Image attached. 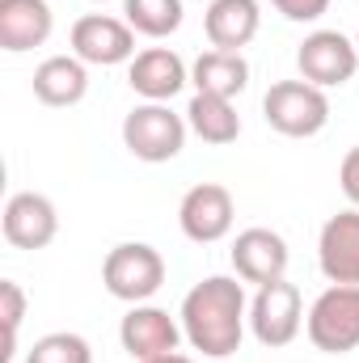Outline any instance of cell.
<instances>
[{
	"label": "cell",
	"instance_id": "obj_1",
	"mask_svg": "<svg viewBox=\"0 0 359 363\" xmlns=\"http://www.w3.org/2000/svg\"><path fill=\"white\" fill-rule=\"evenodd\" d=\"M245 325H250V300H245V283L233 274H207L182 300V334L207 359L237 355Z\"/></svg>",
	"mask_w": 359,
	"mask_h": 363
},
{
	"label": "cell",
	"instance_id": "obj_2",
	"mask_svg": "<svg viewBox=\"0 0 359 363\" xmlns=\"http://www.w3.org/2000/svg\"><path fill=\"white\" fill-rule=\"evenodd\" d=\"M186 114H174L165 101H144L123 118V144L144 165H165L186 148Z\"/></svg>",
	"mask_w": 359,
	"mask_h": 363
},
{
	"label": "cell",
	"instance_id": "obj_3",
	"mask_svg": "<svg viewBox=\"0 0 359 363\" xmlns=\"http://www.w3.org/2000/svg\"><path fill=\"white\" fill-rule=\"evenodd\" d=\"M263 118L287 140H309L330 123V97L309 81H275L263 97Z\"/></svg>",
	"mask_w": 359,
	"mask_h": 363
},
{
	"label": "cell",
	"instance_id": "obj_4",
	"mask_svg": "<svg viewBox=\"0 0 359 363\" xmlns=\"http://www.w3.org/2000/svg\"><path fill=\"white\" fill-rule=\"evenodd\" d=\"M101 283L114 300L123 304H144L161 291L165 283V258L161 250L144 245V241H123L106 254L101 262Z\"/></svg>",
	"mask_w": 359,
	"mask_h": 363
},
{
	"label": "cell",
	"instance_id": "obj_5",
	"mask_svg": "<svg viewBox=\"0 0 359 363\" xmlns=\"http://www.w3.org/2000/svg\"><path fill=\"white\" fill-rule=\"evenodd\" d=\"M309 342L326 355H347L359 347V283H330L309 308Z\"/></svg>",
	"mask_w": 359,
	"mask_h": 363
},
{
	"label": "cell",
	"instance_id": "obj_6",
	"mask_svg": "<svg viewBox=\"0 0 359 363\" xmlns=\"http://www.w3.org/2000/svg\"><path fill=\"white\" fill-rule=\"evenodd\" d=\"M300 325H304V304H300V287L296 283L275 279V283H263L254 291V300H250V334L263 347L279 351V347L296 342Z\"/></svg>",
	"mask_w": 359,
	"mask_h": 363
},
{
	"label": "cell",
	"instance_id": "obj_7",
	"mask_svg": "<svg viewBox=\"0 0 359 363\" xmlns=\"http://www.w3.org/2000/svg\"><path fill=\"white\" fill-rule=\"evenodd\" d=\"M233 220H237V203H233V190L220 186V182L190 186L178 203V224L186 233V241H194V245L224 241L233 233Z\"/></svg>",
	"mask_w": 359,
	"mask_h": 363
},
{
	"label": "cell",
	"instance_id": "obj_8",
	"mask_svg": "<svg viewBox=\"0 0 359 363\" xmlns=\"http://www.w3.org/2000/svg\"><path fill=\"white\" fill-rule=\"evenodd\" d=\"M296 68H300V81H309L317 89L347 85L359 68V43H351L338 30H313L296 47Z\"/></svg>",
	"mask_w": 359,
	"mask_h": 363
},
{
	"label": "cell",
	"instance_id": "obj_9",
	"mask_svg": "<svg viewBox=\"0 0 359 363\" xmlns=\"http://www.w3.org/2000/svg\"><path fill=\"white\" fill-rule=\"evenodd\" d=\"M72 55L93 68H114L136 60V30L110 13H85L72 26Z\"/></svg>",
	"mask_w": 359,
	"mask_h": 363
},
{
	"label": "cell",
	"instance_id": "obj_10",
	"mask_svg": "<svg viewBox=\"0 0 359 363\" xmlns=\"http://www.w3.org/2000/svg\"><path fill=\"white\" fill-rule=\"evenodd\" d=\"M4 241L13 250H47L60 233V211L38 190H17L4 203Z\"/></svg>",
	"mask_w": 359,
	"mask_h": 363
},
{
	"label": "cell",
	"instance_id": "obj_11",
	"mask_svg": "<svg viewBox=\"0 0 359 363\" xmlns=\"http://www.w3.org/2000/svg\"><path fill=\"white\" fill-rule=\"evenodd\" d=\"M182 338H186L182 334V321H174L157 304H131V313L118 325V342H123V351L136 363L157 359V355H174Z\"/></svg>",
	"mask_w": 359,
	"mask_h": 363
},
{
	"label": "cell",
	"instance_id": "obj_12",
	"mask_svg": "<svg viewBox=\"0 0 359 363\" xmlns=\"http://www.w3.org/2000/svg\"><path fill=\"white\" fill-rule=\"evenodd\" d=\"M228 258H233V271H237L241 283L263 287V283H275V279L287 274L292 254H287V241L275 228H245V233H237Z\"/></svg>",
	"mask_w": 359,
	"mask_h": 363
},
{
	"label": "cell",
	"instance_id": "obj_13",
	"mask_svg": "<svg viewBox=\"0 0 359 363\" xmlns=\"http://www.w3.org/2000/svg\"><path fill=\"white\" fill-rule=\"evenodd\" d=\"M317 267L330 283H359V207L338 211L321 224Z\"/></svg>",
	"mask_w": 359,
	"mask_h": 363
},
{
	"label": "cell",
	"instance_id": "obj_14",
	"mask_svg": "<svg viewBox=\"0 0 359 363\" xmlns=\"http://www.w3.org/2000/svg\"><path fill=\"white\" fill-rule=\"evenodd\" d=\"M186 81H190V68L170 47H148L127 64V85L144 101H170L186 89Z\"/></svg>",
	"mask_w": 359,
	"mask_h": 363
},
{
	"label": "cell",
	"instance_id": "obj_15",
	"mask_svg": "<svg viewBox=\"0 0 359 363\" xmlns=\"http://www.w3.org/2000/svg\"><path fill=\"white\" fill-rule=\"evenodd\" d=\"M55 13L47 0H0V47L21 55L51 38Z\"/></svg>",
	"mask_w": 359,
	"mask_h": 363
},
{
	"label": "cell",
	"instance_id": "obj_16",
	"mask_svg": "<svg viewBox=\"0 0 359 363\" xmlns=\"http://www.w3.org/2000/svg\"><path fill=\"white\" fill-rule=\"evenodd\" d=\"M263 26V9L258 0H211L207 13H203V30H207V43L216 51H241L254 43Z\"/></svg>",
	"mask_w": 359,
	"mask_h": 363
},
{
	"label": "cell",
	"instance_id": "obj_17",
	"mask_svg": "<svg viewBox=\"0 0 359 363\" xmlns=\"http://www.w3.org/2000/svg\"><path fill=\"white\" fill-rule=\"evenodd\" d=\"M85 93H89V64L77 55H51L34 68V97L43 106L64 110L85 101Z\"/></svg>",
	"mask_w": 359,
	"mask_h": 363
},
{
	"label": "cell",
	"instance_id": "obj_18",
	"mask_svg": "<svg viewBox=\"0 0 359 363\" xmlns=\"http://www.w3.org/2000/svg\"><path fill=\"white\" fill-rule=\"evenodd\" d=\"M190 85L194 93H216V97H237L250 85V64L241 51H203L190 64Z\"/></svg>",
	"mask_w": 359,
	"mask_h": 363
},
{
	"label": "cell",
	"instance_id": "obj_19",
	"mask_svg": "<svg viewBox=\"0 0 359 363\" xmlns=\"http://www.w3.org/2000/svg\"><path fill=\"white\" fill-rule=\"evenodd\" d=\"M186 123L203 144H216V148H224L241 135V114H237L233 97H216V93H194L186 106Z\"/></svg>",
	"mask_w": 359,
	"mask_h": 363
},
{
	"label": "cell",
	"instance_id": "obj_20",
	"mask_svg": "<svg viewBox=\"0 0 359 363\" xmlns=\"http://www.w3.org/2000/svg\"><path fill=\"white\" fill-rule=\"evenodd\" d=\"M123 13H127V26L144 38H170L178 34L182 17V0H123Z\"/></svg>",
	"mask_w": 359,
	"mask_h": 363
},
{
	"label": "cell",
	"instance_id": "obj_21",
	"mask_svg": "<svg viewBox=\"0 0 359 363\" xmlns=\"http://www.w3.org/2000/svg\"><path fill=\"white\" fill-rule=\"evenodd\" d=\"M26 363H93V347L72 330H55L30 347Z\"/></svg>",
	"mask_w": 359,
	"mask_h": 363
},
{
	"label": "cell",
	"instance_id": "obj_22",
	"mask_svg": "<svg viewBox=\"0 0 359 363\" xmlns=\"http://www.w3.org/2000/svg\"><path fill=\"white\" fill-rule=\"evenodd\" d=\"M0 317H4V355L0 359H13V347H17V330H21V317H26V291L21 283L4 279L0 283Z\"/></svg>",
	"mask_w": 359,
	"mask_h": 363
},
{
	"label": "cell",
	"instance_id": "obj_23",
	"mask_svg": "<svg viewBox=\"0 0 359 363\" xmlns=\"http://www.w3.org/2000/svg\"><path fill=\"white\" fill-rule=\"evenodd\" d=\"M287 21H317L330 13V0H270Z\"/></svg>",
	"mask_w": 359,
	"mask_h": 363
},
{
	"label": "cell",
	"instance_id": "obj_24",
	"mask_svg": "<svg viewBox=\"0 0 359 363\" xmlns=\"http://www.w3.org/2000/svg\"><path fill=\"white\" fill-rule=\"evenodd\" d=\"M338 186L351 199V207H359V144L343 157V165H338Z\"/></svg>",
	"mask_w": 359,
	"mask_h": 363
},
{
	"label": "cell",
	"instance_id": "obj_25",
	"mask_svg": "<svg viewBox=\"0 0 359 363\" xmlns=\"http://www.w3.org/2000/svg\"><path fill=\"white\" fill-rule=\"evenodd\" d=\"M144 363H194V359H190V355H178V351H174V355H157V359H144Z\"/></svg>",
	"mask_w": 359,
	"mask_h": 363
},
{
	"label": "cell",
	"instance_id": "obj_26",
	"mask_svg": "<svg viewBox=\"0 0 359 363\" xmlns=\"http://www.w3.org/2000/svg\"><path fill=\"white\" fill-rule=\"evenodd\" d=\"M207 4H211V0H207Z\"/></svg>",
	"mask_w": 359,
	"mask_h": 363
},
{
	"label": "cell",
	"instance_id": "obj_27",
	"mask_svg": "<svg viewBox=\"0 0 359 363\" xmlns=\"http://www.w3.org/2000/svg\"><path fill=\"white\" fill-rule=\"evenodd\" d=\"M355 43H359V38H355Z\"/></svg>",
	"mask_w": 359,
	"mask_h": 363
}]
</instances>
